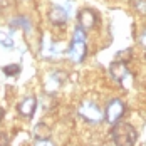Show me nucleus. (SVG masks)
<instances>
[{
  "label": "nucleus",
  "instance_id": "obj_10",
  "mask_svg": "<svg viewBox=\"0 0 146 146\" xmlns=\"http://www.w3.org/2000/svg\"><path fill=\"white\" fill-rule=\"evenodd\" d=\"M0 45H3V47H7V49L14 47V39H12V35H10L9 32L0 30Z\"/></svg>",
  "mask_w": 146,
  "mask_h": 146
},
{
  "label": "nucleus",
  "instance_id": "obj_14",
  "mask_svg": "<svg viewBox=\"0 0 146 146\" xmlns=\"http://www.w3.org/2000/svg\"><path fill=\"white\" fill-rule=\"evenodd\" d=\"M3 72L7 74V76H17V74L20 72V66L19 64H9V66L3 67Z\"/></svg>",
  "mask_w": 146,
  "mask_h": 146
},
{
  "label": "nucleus",
  "instance_id": "obj_15",
  "mask_svg": "<svg viewBox=\"0 0 146 146\" xmlns=\"http://www.w3.org/2000/svg\"><path fill=\"white\" fill-rule=\"evenodd\" d=\"M0 146H9V136L5 133H0Z\"/></svg>",
  "mask_w": 146,
  "mask_h": 146
},
{
  "label": "nucleus",
  "instance_id": "obj_5",
  "mask_svg": "<svg viewBox=\"0 0 146 146\" xmlns=\"http://www.w3.org/2000/svg\"><path fill=\"white\" fill-rule=\"evenodd\" d=\"M77 22L82 30H91L98 24V14L92 9H81L77 14Z\"/></svg>",
  "mask_w": 146,
  "mask_h": 146
},
{
  "label": "nucleus",
  "instance_id": "obj_18",
  "mask_svg": "<svg viewBox=\"0 0 146 146\" xmlns=\"http://www.w3.org/2000/svg\"><path fill=\"white\" fill-rule=\"evenodd\" d=\"M2 117H3V109H2V106H0V121H2Z\"/></svg>",
  "mask_w": 146,
  "mask_h": 146
},
{
  "label": "nucleus",
  "instance_id": "obj_6",
  "mask_svg": "<svg viewBox=\"0 0 146 146\" xmlns=\"http://www.w3.org/2000/svg\"><path fill=\"white\" fill-rule=\"evenodd\" d=\"M35 109H37V99H35L34 96L25 98L24 101H20L19 102V106H17L19 114L24 116V117H32L34 116V113H35Z\"/></svg>",
  "mask_w": 146,
  "mask_h": 146
},
{
  "label": "nucleus",
  "instance_id": "obj_1",
  "mask_svg": "<svg viewBox=\"0 0 146 146\" xmlns=\"http://www.w3.org/2000/svg\"><path fill=\"white\" fill-rule=\"evenodd\" d=\"M111 136L117 146H134L138 131L129 123H116L111 129Z\"/></svg>",
  "mask_w": 146,
  "mask_h": 146
},
{
  "label": "nucleus",
  "instance_id": "obj_12",
  "mask_svg": "<svg viewBox=\"0 0 146 146\" xmlns=\"http://www.w3.org/2000/svg\"><path fill=\"white\" fill-rule=\"evenodd\" d=\"M131 59H133V50H131V49L119 50V52L116 54V60H117V62H124V64H126V62H129Z\"/></svg>",
  "mask_w": 146,
  "mask_h": 146
},
{
  "label": "nucleus",
  "instance_id": "obj_17",
  "mask_svg": "<svg viewBox=\"0 0 146 146\" xmlns=\"http://www.w3.org/2000/svg\"><path fill=\"white\" fill-rule=\"evenodd\" d=\"M139 42H141V44L146 47V30L143 32V34H141V37H139Z\"/></svg>",
  "mask_w": 146,
  "mask_h": 146
},
{
  "label": "nucleus",
  "instance_id": "obj_8",
  "mask_svg": "<svg viewBox=\"0 0 146 146\" xmlns=\"http://www.w3.org/2000/svg\"><path fill=\"white\" fill-rule=\"evenodd\" d=\"M109 74H111V77H113L114 81L121 82V81L128 76V67H126L124 62H117V60H114V62L109 66Z\"/></svg>",
  "mask_w": 146,
  "mask_h": 146
},
{
  "label": "nucleus",
  "instance_id": "obj_13",
  "mask_svg": "<svg viewBox=\"0 0 146 146\" xmlns=\"http://www.w3.org/2000/svg\"><path fill=\"white\" fill-rule=\"evenodd\" d=\"M133 7L139 15H146V0H133Z\"/></svg>",
  "mask_w": 146,
  "mask_h": 146
},
{
  "label": "nucleus",
  "instance_id": "obj_9",
  "mask_svg": "<svg viewBox=\"0 0 146 146\" xmlns=\"http://www.w3.org/2000/svg\"><path fill=\"white\" fill-rule=\"evenodd\" d=\"M34 136H35L37 141H47V139H50V136H52V129H50L45 123H39V124H35V128H34Z\"/></svg>",
  "mask_w": 146,
  "mask_h": 146
},
{
  "label": "nucleus",
  "instance_id": "obj_7",
  "mask_svg": "<svg viewBox=\"0 0 146 146\" xmlns=\"http://www.w3.org/2000/svg\"><path fill=\"white\" fill-rule=\"evenodd\" d=\"M49 20L54 24V25H64L66 22H67V10L66 9H62V7H52L50 10H49Z\"/></svg>",
  "mask_w": 146,
  "mask_h": 146
},
{
  "label": "nucleus",
  "instance_id": "obj_16",
  "mask_svg": "<svg viewBox=\"0 0 146 146\" xmlns=\"http://www.w3.org/2000/svg\"><path fill=\"white\" fill-rule=\"evenodd\" d=\"M34 146H56V145H54L50 139H47V141H37Z\"/></svg>",
  "mask_w": 146,
  "mask_h": 146
},
{
  "label": "nucleus",
  "instance_id": "obj_3",
  "mask_svg": "<svg viewBox=\"0 0 146 146\" xmlns=\"http://www.w3.org/2000/svg\"><path fill=\"white\" fill-rule=\"evenodd\" d=\"M79 114L88 123H101L104 119V111L92 101H84L79 106Z\"/></svg>",
  "mask_w": 146,
  "mask_h": 146
},
{
  "label": "nucleus",
  "instance_id": "obj_4",
  "mask_svg": "<svg viewBox=\"0 0 146 146\" xmlns=\"http://www.w3.org/2000/svg\"><path fill=\"white\" fill-rule=\"evenodd\" d=\"M124 111H126V106H124V102L121 101V99L109 101L108 106H106V109H104V119H106V123H109V124L114 126L116 123H119V119L123 117Z\"/></svg>",
  "mask_w": 146,
  "mask_h": 146
},
{
  "label": "nucleus",
  "instance_id": "obj_11",
  "mask_svg": "<svg viewBox=\"0 0 146 146\" xmlns=\"http://www.w3.org/2000/svg\"><path fill=\"white\" fill-rule=\"evenodd\" d=\"M10 27L12 29H19V27H24V29H30V24L27 22V19H24V17H17V19H12L10 20Z\"/></svg>",
  "mask_w": 146,
  "mask_h": 146
},
{
  "label": "nucleus",
  "instance_id": "obj_2",
  "mask_svg": "<svg viewBox=\"0 0 146 146\" xmlns=\"http://www.w3.org/2000/svg\"><path fill=\"white\" fill-rule=\"evenodd\" d=\"M88 54L86 49V34L81 27L74 30V39L71 42V49H69V57L72 59V62H82Z\"/></svg>",
  "mask_w": 146,
  "mask_h": 146
},
{
  "label": "nucleus",
  "instance_id": "obj_19",
  "mask_svg": "<svg viewBox=\"0 0 146 146\" xmlns=\"http://www.w3.org/2000/svg\"><path fill=\"white\" fill-rule=\"evenodd\" d=\"M145 59H146V52H145Z\"/></svg>",
  "mask_w": 146,
  "mask_h": 146
}]
</instances>
